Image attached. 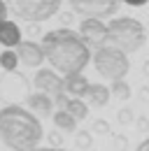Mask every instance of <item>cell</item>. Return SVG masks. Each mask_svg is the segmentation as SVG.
Instances as JSON below:
<instances>
[{"mask_svg":"<svg viewBox=\"0 0 149 151\" xmlns=\"http://www.w3.org/2000/svg\"><path fill=\"white\" fill-rule=\"evenodd\" d=\"M42 54L49 60L51 70L61 75H74L82 72L91 63V47L70 28H56L42 35Z\"/></svg>","mask_w":149,"mask_h":151,"instance_id":"6da1fadb","label":"cell"},{"mask_svg":"<svg viewBox=\"0 0 149 151\" xmlns=\"http://www.w3.org/2000/svg\"><path fill=\"white\" fill-rule=\"evenodd\" d=\"M44 137L42 121L21 105L0 109V139L12 151H35Z\"/></svg>","mask_w":149,"mask_h":151,"instance_id":"7a4b0ae2","label":"cell"},{"mask_svg":"<svg viewBox=\"0 0 149 151\" xmlns=\"http://www.w3.org/2000/svg\"><path fill=\"white\" fill-rule=\"evenodd\" d=\"M107 33H105V44H112L116 49H121L124 54H135L145 47L147 42V30L145 26L133 17H119L105 23Z\"/></svg>","mask_w":149,"mask_h":151,"instance_id":"3957f363","label":"cell"},{"mask_svg":"<svg viewBox=\"0 0 149 151\" xmlns=\"http://www.w3.org/2000/svg\"><path fill=\"white\" fill-rule=\"evenodd\" d=\"M93 68L98 70L100 77L112 81V79H124L128 75L130 60L121 49H116L112 44H100L93 51Z\"/></svg>","mask_w":149,"mask_h":151,"instance_id":"277c9868","label":"cell"},{"mask_svg":"<svg viewBox=\"0 0 149 151\" xmlns=\"http://www.w3.org/2000/svg\"><path fill=\"white\" fill-rule=\"evenodd\" d=\"M5 2L14 17L28 21V23L49 21L61 12V5H63V0H5Z\"/></svg>","mask_w":149,"mask_h":151,"instance_id":"5b68a950","label":"cell"},{"mask_svg":"<svg viewBox=\"0 0 149 151\" xmlns=\"http://www.w3.org/2000/svg\"><path fill=\"white\" fill-rule=\"evenodd\" d=\"M70 9L84 19H110L119 12L121 0H68Z\"/></svg>","mask_w":149,"mask_h":151,"instance_id":"8992f818","label":"cell"},{"mask_svg":"<svg viewBox=\"0 0 149 151\" xmlns=\"http://www.w3.org/2000/svg\"><path fill=\"white\" fill-rule=\"evenodd\" d=\"M33 86L49 95L56 102V107H63V102L68 100V93L63 88V77H58L51 68H37V75L33 77Z\"/></svg>","mask_w":149,"mask_h":151,"instance_id":"52a82bcc","label":"cell"},{"mask_svg":"<svg viewBox=\"0 0 149 151\" xmlns=\"http://www.w3.org/2000/svg\"><path fill=\"white\" fill-rule=\"evenodd\" d=\"M79 37L86 42V47H100V44H105V33H107V28H105V23L103 19H84L79 23Z\"/></svg>","mask_w":149,"mask_h":151,"instance_id":"ba28073f","label":"cell"},{"mask_svg":"<svg viewBox=\"0 0 149 151\" xmlns=\"http://www.w3.org/2000/svg\"><path fill=\"white\" fill-rule=\"evenodd\" d=\"M17 58L19 63H23L26 68H40L44 63V54H42V47L37 42H30V40H21L17 44Z\"/></svg>","mask_w":149,"mask_h":151,"instance_id":"9c48e42d","label":"cell"},{"mask_svg":"<svg viewBox=\"0 0 149 151\" xmlns=\"http://www.w3.org/2000/svg\"><path fill=\"white\" fill-rule=\"evenodd\" d=\"M26 107L35 114V116H51V112H54V100L47 93L37 91V93L26 95Z\"/></svg>","mask_w":149,"mask_h":151,"instance_id":"30bf717a","label":"cell"},{"mask_svg":"<svg viewBox=\"0 0 149 151\" xmlns=\"http://www.w3.org/2000/svg\"><path fill=\"white\" fill-rule=\"evenodd\" d=\"M63 88H65V93L72 95V98H84L86 88H89V79L82 75V72L65 75L63 77Z\"/></svg>","mask_w":149,"mask_h":151,"instance_id":"8fae6325","label":"cell"},{"mask_svg":"<svg viewBox=\"0 0 149 151\" xmlns=\"http://www.w3.org/2000/svg\"><path fill=\"white\" fill-rule=\"evenodd\" d=\"M86 105H93V107H105L107 102H110V86H105V84H89V88H86Z\"/></svg>","mask_w":149,"mask_h":151,"instance_id":"7c38bea8","label":"cell"},{"mask_svg":"<svg viewBox=\"0 0 149 151\" xmlns=\"http://www.w3.org/2000/svg\"><path fill=\"white\" fill-rule=\"evenodd\" d=\"M19 42H21V28L9 19L0 21V44L12 49V47H17Z\"/></svg>","mask_w":149,"mask_h":151,"instance_id":"4fadbf2b","label":"cell"},{"mask_svg":"<svg viewBox=\"0 0 149 151\" xmlns=\"http://www.w3.org/2000/svg\"><path fill=\"white\" fill-rule=\"evenodd\" d=\"M61 109H65L74 121H84V119L89 116V105H86L82 98H72V95H68V100L63 102Z\"/></svg>","mask_w":149,"mask_h":151,"instance_id":"5bb4252c","label":"cell"},{"mask_svg":"<svg viewBox=\"0 0 149 151\" xmlns=\"http://www.w3.org/2000/svg\"><path fill=\"white\" fill-rule=\"evenodd\" d=\"M77 123L79 121H74L70 114L65 112V109H56V114H54V126L58 128V130H65V132H74L77 130Z\"/></svg>","mask_w":149,"mask_h":151,"instance_id":"9a60e30c","label":"cell"},{"mask_svg":"<svg viewBox=\"0 0 149 151\" xmlns=\"http://www.w3.org/2000/svg\"><path fill=\"white\" fill-rule=\"evenodd\" d=\"M110 93L119 100H128L130 98V86L126 84V79H112V86H110Z\"/></svg>","mask_w":149,"mask_h":151,"instance_id":"2e32d148","label":"cell"},{"mask_svg":"<svg viewBox=\"0 0 149 151\" xmlns=\"http://www.w3.org/2000/svg\"><path fill=\"white\" fill-rule=\"evenodd\" d=\"M17 65H19V58H17V54H14L12 49L0 51V68H2L5 72H14Z\"/></svg>","mask_w":149,"mask_h":151,"instance_id":"e0dca14e","label":"cell"},{"mask_svg":"<svg viewBox=\"0 0 149 151\" xmlns=\"http://www.w3.org/2000/svg\"><path fill=\"white\" fill-rule=\"evenodd\" d=\"M91 132L89 130H74V147L77 149H91Z\"/></svg>","mask_w":149,"mask_h":151,"instance_id":"ac0fdd59","label":"cell"},{"mask_svg":"<svg viewBox=\"0 0 149 151\" xmlns=\"http://www.w3.org/2000/svg\"><path fill=\"white\" fill-rule=\"evenodd\" d=\"M95 135H110V123L105 121V119H98V121H93V128H91Z\"/></svg>","mask_w":149,"mask_h":151,"instance_id":"d6986e66","label":"cell"},{"mask_svg":"<svg viewBox=\"0 0 149 151\" xmlns=\"http://www.w3.org/2000/svg\"><path fill=\"white\" fill-rule=\"evenodd\" d=\"M119 123H121V126L133 123V112H130V109H121V112H119Z\"/></svg>","mask_w":149,"mask_h":151,"instance_id":"ffe728a7","label":"cell"},{"mask_svg":"<svg viewBox=\"0 0 149 151\" xmlns=\"http://www.w3.org/2000/svg\"><path fill=\"white\" fill-rule=\"evenodd\" d=\"M49 144H51V147H63V135H61V132H49Z\"/></svg>","mask_w":149,"mask_h":151,"instance_id":"44dd1931","label":"cell"},{"mask_svg":"<svg viewBox=\"0 0 149 151\" xmlns=\"http://www.w3.org/2000/svg\"><path fill=\"white\" fill-rule=\"evenodd\" d=\"M7 14H9V9H7V2H5V0H0V21L7 19Z\"/></svg>","mask_w":149,"mask_h":151,"instance_id":"7402d4cb","label":"cell"},{"mask_svg":"<svg viewBox=\"0 0 149 151\" xmlns=\"http://www.w3.org/2000/svg\"><path fill=\"white\" fill-rule=\"evenodd\" d=\"M121 2H126V5H130V7H145L149 0H121Z\"/></svg>","mask_w":149,"mask_h":151,"instance_id":"603a6c76","label":"cell"},{"mask_svg":"<svg viewBox=\"0 0 149 151\" xmlns=\"http://www.w3.org/2000/svg\"><path fill=\"white\" fill-rule=\"evenodd\" d=\"M137 128H140V130H147V128H149V121L145 119V116H142V119H137Z\"/></svg>","mask_w":149,"mask_h":151,"instance_id":"cb8c5ba5","label":"cell"},{"mask_svg":"<svg viewBox=\"0 0 149 151\" xmlns=\"http://www.w3.org/2000/svg\"><path fill=\"white\" fill-rule=\"evenodd\" d=\"M135 151H149V137H147V139H142V142L137 144V149H135Z\"/></svg>","mask_w":149,"mask_h":151,"instance_id":"d4e9b609","label":"cell"},{"mask_svg":"<svg viewBox=\"0 0 149 151\" xmlns=\"http://www.w3.org/2000/svg\"><path fill=\"white\" fill-rule=\"evenodd\" d=\"M61 21H63V23L68 26V23L72 21V14H70V12H63V14H61Z\"/></svg>","mask_w":149,"mask_h":151,"instance_id":"484cf974","label":"cell"},{"mask_svg":"<svg viewBox=\"0 0 149 151\" xmlns=\"http://www.w3.org/2000/svg\"><path fill=\"white\" fill-rule=\"evenodd\" d=\"M35 151H65L63 147H47V149H35Z\"/></svg>","mask_w":149,"mask_h":151,"instance_id":"4316f807","label":"cell"},{"mask_svg":"<svg viewBox=\"0 0 149 151\" xmlns=\"http://www.w3.org/2000/svg\"><path fill=\"white\" fill-rule=\"evenodd\" d=\"M140 93H142V100H145V102H149V88H142Z\"/></svg>","mask_w":149,"mask_h":151,"instance_id":"83f0119b","label":"cell"},{"mask_svg":"<svg viewBox=\"0 0 149 151\" xmlns=\"http://www.w3.org/2000/svg\"><path fill=\"white\" fill-rule=\"evenodd\" d=\"M142 72L149 77V60H145V63H142Z\"/></svg>","mask_w":149,"mask_h":151,"instance_id":"f1b7e54d","label":"cell"}]
</instances>
